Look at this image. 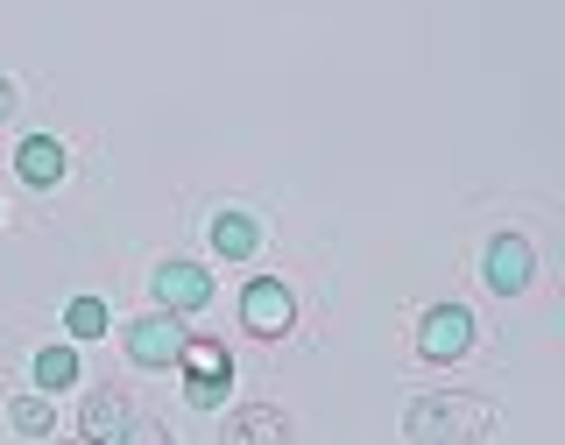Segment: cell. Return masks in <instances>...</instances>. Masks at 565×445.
<instances>
[{
    "mask_svg": "<svg viewBox=\"0 0 565 445\" xmlns=\"http://www.w3.org/2000/svg\"><path fill=\"white\" fill-rule=\"evenodd\" d=\"M488 432H494V411L481 396H417L411 417H403L411 445H481Z\"/></svg>",
    "mask_w": 565,
    "mask_h": 445,
    "instance_id": "cell-1",
    "label": "cell"
},
{
    "mask_svg": "<svg viewBox=\"0 0 565 445\" xmlns=\"http://www.w3.org/2000/svg\"><path fill=\"white\" fill-rule=\"evenodd\" d=\"M177 368H184V403L191 411H220L226 389H234V361H226L220 340H184Z\"/></svg>",
    "mask_w": 565,
    "mask_h": 445,
    "instance_id": "cell-2",
    "label": "cell"
},
{
    "mask_svg": "<svg viewBox=\"0 0 565 445\" xmlns=\"http://www.w3.org/2000/svg\"><path fill=\"white\" fill-rule=\"evenodd\" d=\"M290 318H297V297H290V283H282V276H255L241 290V326L255 332V340H282Z\"/></svg>",
    "mask_w": 565,
    "mask_h": 445,
    "instance_id": "cell-3",
    "label": "cell"
},
{
    "mask_svg": "<svg viewBox=\"0 0 565 445\" xmlns=\"http://www.w3.org/2000/svg\"><path fill=\"white\" fill-rule=\"evenodd\" d=\"M191 332L177 326V311H149V318H135L128 326V361L135 368H170L177 353H184Z\"/></svg>",
    "mask_w": 565,
    "mask_h": 445,
    "instance_id": "cell-4",
    "label": "cell"
},
{
    "mask_svg": "<svg viewBox=\"0 0 565 445\" xmlns=\"http://www.w3.org/2000/svg\"><path fill=\"white\" fill-rule=\"evenodd\" d=\"M467 347H473V311L467 305L424 311V326H417V353H424V361H459Z\"/></svg>",
    "mask_w": 565,
    "mask_h": 445,
    "instance_id": "cell-5",
    "label": "cell"
},
{
    "mask_svg": "<svg viewBox=\"0 0 565 445\" xmlns=\"http://www.w3.org/2000/svg\"><path fill=\"white\" fill-rule=\"evenodd\" d=\"M530 276H537L530 241H523V234H494V241H488V290H494V297H523Z\"/></svg>",
    "mask_w": 565,
    "mask_h": 445,
    "instance_id": "cell-6",
    "label": "cell"
},
{
    "mask_svg": "<svg viewBox=\"0 0 565 445\" xmlns=\"http://www.w3.org/2000/svg\"><path fill=\"white\" fill-rule=\"evenodd\" d=\"M156 297H163V311H199L212 297V276L199 262H163V269H156Z\"/></svg>",
    "mask_w": 565,
    "mask_h": 445,
    "instance_id": "cell-7",
    "label": "cell"
},
{
    "mask_svg": "<svg viewBox=\"0 0 565 445\" xmlns=\"http://www.w3.org/2000/svg\"><path fill=\"white\" fill-rule=\"evenodd\" d=\"M282 438H290V424H282V411H269V403H247L220 432V445H282Z\"/></svg>",
    "mask_w": 565,
    "mask_h": 445,
    "instance_id": "cell-8",
    "label": "cell"
},
{
    "mask_svg": "<svg viewBox=\"0 0 565 445\" xmlns=\"http://www.w3.org/2000/svg\"><path fill=\"white\" fill-rule=\"evenodd\" d=\"M120 424H128V396H120L114 382H99L93 396H85V411H78V432L93 445H106V438H120Z\"/></svg>",
    "mask_w": 565,
    "mask_h": 445,
    "instance_id": "cell-9",
    "label": "cell"
},
{
    "mask_svg": "<svg viewBox=\"0 0 565 445\" xmlns=\"http://www.w3.org/2000/svg\"><path fill=\"white\" fill-rule=\"evenodd\" d=\"M14 170H22V184L50 191V184L64 177V141H57V135H29V141H22V156H14Z\"/></svg>",
    "mask_w": 565,
    "mask_h": 445,
    "instance_id": "cell-10",
    "label": "cell"
},
{
    "mask_svg": "<svg viewBox=\"0 0 565 445\" xmlns=\"http://www.w3.org/2000/svg\"><path fill=\"white\" fill-rule=\"evenodd\" d=\"M212 247H220L226 262H247L262 247V226L247 220V212H220V220H212Z\"/></svg>",
    "mask_w": 565,
    "mask_h": 445,
    "instance_id": "cell-11",
    "label": "cell"
},
{
    "mask_svg": "<svg viewBox=\"0 0 565 445\" xmlns=\"http://www.w3.org/2000/svg\"><path fill=\"white\" fill-rule=\"evenodd\" d=\"M35 382H43L50 396L71 389V382H78V353H71V347H43V353H35Z\"/></svg>",
    "mask_w": 565,
    "mask_h": 445,
    "instance_id": "cell-12",
    "label": "cell"
},
{
    "mask_svg": "<svg viewBox=\"0 0 565 445\" xmlns=\"http://www.w3.org/2000/svg\"><path fill=\"white\" fill-rule=\"evenodd\" d=\"M64 326H71V340H106V326H114V318H106L99 297H71Z\"/></svg>",
    "mask_w": 565,
    "mask_h": 445,
    "instance_id": "cell-13",
    "label": "cell"
},
{
    "mask_svg": "<svg viewBox=\"0 0 565 445\" xmlns=\"http://www.w3.org/2000/svg\"><path fill=\"white\" fill-rule=\"evenodd\" d=\"M8 417H14V432H22V438H43L50 424H57V411H50L43 396H14V411H8Z\"/></svg>",
    "mask_w": 565,
    "mask_h": 445,
    "instance_id": "cell-14",
    "label": "cell"
},
{
    "mask_svg": "<svg viewBox=\"0 0 565 445\" xmlns=\"http://www.w3.org/2000/svg\"><path fill=\"white\" fill-rule=\"evenodd\" d=\"M120 445H170V432L141 417V424H120Z\"/></svg>",
    "mask_w": 565,
    "mask_h": 445,
    "instance_id": "cell-15",
    "label": "cell"
},
{
    "mask_svg": "<svg viewBox=\"0 0 565 445\" xmlns=\"http://www.w3.org/2000/svg\"><path fill=\"white\" fill-rule=\"evenodd\" d=\"M8 114H14V85L0 78V120H8Z\"/></svg>",
    "mask_w": 565,
    "mask_h": 445,
    "instance_id": "cell-16",
    "label": "cell"
}]
</instances>
